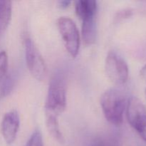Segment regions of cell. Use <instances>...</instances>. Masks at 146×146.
Returning <instances> with one entry per match:
<instances>
[{"instance_id":"obj_5","label":"cell","mask_w":146,"mask_h":146,"mask_svg":"<svg viewBox=\"0 0 146 146\" xmlns=\"http://www.w3.org/2000/svg\"><path fill=\"white\" fill-rule=\"evenodd\" d=\"M26 62L31 75L38 81H41L46 74L45 61L34 41L27 36L24 39Z\"/></svg>"},{"instance_id":"obj_3","label":"cell","mask_w":146,"mask_h":146,"mask_svg":"<svg viewBox=\"0 0 146 146\" xmlns=\"http://www.w3.org/2000/svg\"><path fill=\"white\" fill-rule=\"evenodd\" d=\"M57 27L68 54L75 58L80 48V34L76 25L71 19L61 17L57 20Z\"/></svg>"},{"instance_id":"obj_16","label":"cell","mask_w":146,"mask_h":146,"mask_svg":"<svg viewBox=\"0 0 146 146\" xmlns=\"http://www.w3.org/2000/svg\"><path fill=\"white\" fill-rule=\"evenodd\" d=\"M71 4L70 1H59L58 2V7L61 9H66Z\"/></svg>"},{"instance_id":"obj_6","label":"cell","mask_w":146,"mask_h":146,"mask_svg":"<svg viewBox=\"0 0 146 146\" xmlns=\"http://www.w3.org/2000/svg\"><path fill=\"white\" fill-rule=\"evenodd\" d=\"M105 70L108 78L115 84H123L129 76L128 66L125 60L114 51L108 52L106 58Z\"/></svg>"},{"instance_id":"obj_13","label":"cell","mask_w":146,"mask_h":146,"mask_svg":"<svg viewBox=\"0 0 146 146\" xmlns=\"http://www.w3.org/2000/svg\"><path fill=\"white\" fill-rule=\"evenodd\" d=\"M8 71V56L6 51H0V83L7 76Z\"/></svg>"},{"instance_id":"obj_4","label":"cell","mask_w":146,"mask_h":146,"mask_svg":"<svg viewBox=\"0 0 146 146\" xmlns=\"http://www.w3.org/2000/svg\"><path fill=\"white\" fill-rule=\"evenodd\" d=\"M126 116L131 126L146 142V108L139 98L131 97L128 100Z\"/></svg>"},{"instance_id":"obj_11","label":"cell","mask_w":146,"mask_h":146,"mask_svg":"<svg viewBox=\"0 0 146 146\" xmlns=\"http://www.w3.org/2000/svg\"><path fill=\"white\" fill-rule=\"evenodd\" d=\"M46 123L48 131L51 136L60 143H64V138L60 129L58 117L46 115Z\"/></svg>"},{"instance_id":"obj_9","label":"cell","mask_w":146,"mask_h":146,"mask_svg":"<svg viewBox=\"0 0 146 146\" xmlns=\"http://www.w3.org/2000/svg\"><path fill=\"white\" fill-rule=\"evenodd\" d=\"M81 35L86 45L90 46L95 43L97 35V24L96 17L83 20Z\"/></svg>"},{"instance_id":"obj_7","label":"cell","mask_w":146,"mask_h":146,"mask_svg":"<svg viewBox=\"0 0 146 146\" xmlns=\"http://www.w3.org/2000/svg\"><path fill=\"white\" fill-rule=\"evenodd\" d=\"M20 118L17 111H10L6 113L1 123V132L7 144H11L17 138L19 129Z\"/></svg>"},{"instance_id":"obj_2","label":"cell","mask_w":146,"mask_h":146,"mask_svg":"<svg viewBox=\"0 0 146 146\" xmlns=\"http://www.w3.org/2000/svg\"><path fill=\"white\" fill-rule=\"evenodd\" d=\"M66 108V84L61 74H55L49 82L45 103L46 115L58 117Z\"/></svg>"},{"instance_id":"obj_14","label":"cell","mask_w":146,"mask_h":146,"mask_svg":"<svg viewBox=\"0 0 146 146\" xmlns=\"http://www.w3.org/2000/svg\"><path fill=\"white\" fill-rule=\"evenodd\" d=\"M27 146H44L42 135L40 131H35L31 135L27 142Z\"/></svg>"},{"instance_id":"obj_10","label":"cell","mask_w":146,"mask_h":146,"mask_svg":"<svg viewBox=\"0 0 146 146\" xmlns=\"http://www.w3.org/2000/svg\"><path fill=\"white\" fill-rule=\"evenodd\" d=\"M12 14V2L0 1V33L4 31L9 24Z\"/></svg>"},{"instance_id":"obj_8","label":"cell","mask_w":146,"mask_h":146,"mask_svg":"<svg viewBox=\"0 0 146 146\" xmlns=\"http://www.w3.org/2000/svg\"><path fill=\"white\" fill-rule=\"evenodd\" d=\"M98 6L95 0H78L75 3V10L77 16L81 20L96 17Z\"/></svg>"},{"instance_id":"obj_15","label":"cell","mask_w":146,"mask_h":146,"mask_svg":"<svg viewBox=\"0 0 146 146\" xmlns=\"http://www.w3.org/2000/svg\"><path fill=\"white\" fill-rule=\"evenodd\" d=\"M133 14V10L131 9H123L116 13L115 16V20L118 21L125 19L129 18Z\"/></svg>"},{"instance_id":"obj_17","label":"cell","mask_w":146,"mask_h":146,"mask_svg":"<svg viewBox=\"0 0 146 146\" xmlns=\"http://www.w3.org/2000/svg\"><path fill=\"white\" fill-rule=\"evenodd\" d=\"M140 74H141V75L143 76H146V64L143 67L142 69L141 70Z\"/></svg>"},{"instance_id":"obj_12","label":"cell","mask_w":146,"mask_h":146,"mask_svg":"<svg viewBox=\"0 0 146 146\" xmlns=\"http://www.w3.org/2000/svg\"><path fill=\"white\" fill-rule=\"evenodd\" d=\"M88 146H119V143L113 137H101L94 140Z\"/></svg>"},{"instance_id":"obj_1","label":"cell","mask_w":146,"mask_h":146,"mask_svg":"<svg viewBox=\"0 0 146 146\" xmlns=\"http://www.w3.org/2000/svg\"><path fill=\"white\" fill-rule=\"evenodd\" d=\"M127 104L125 96L115 88L107 90L101 97V109L106 119L116 126L123 123Z\"/></svg>"},{"instance_id":"obj_18","label":"cell","mask_w":146,"mask_h":146,"mask_svg":"<svg viewBox=\"0 0 146 146\" xmlns=\"http://www.w3.org/2000/svg\"><path fill=\"white\" fill-rule=\"evenodd\" d=\"M145 94H146V89H145Z\"/></svg>"}]
</instances>
